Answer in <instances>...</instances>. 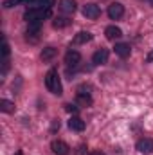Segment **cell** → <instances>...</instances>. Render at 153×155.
I'll use <instances>...</instances> for the list:
<instances>
[{
  "instance_id": "cell-1",
  "label": "cell",
  "mask_w": 153,
  "mask_h": 155,
  "mask_svg": "<svg viewBox=\"0 0 153 155\" xmlns=\"http://www.w3.org/2000/svg\"><path fill=\"white\" fill-rule=\"evenodd\" d=\"M45 87H47L49 92H52L56 96H61V81H60V76H58L56 69H50L45 74Z\"/></svg>"
},
{
  "instance_id": "cell-2",
  "label": "cell",
  "mask_w": 153,
  "mask_h": 155,
  "mask_svg": "<svg viewBox=\"0 0 153 155\" xmlns=\"http://www.w3.org/2000/svg\"><path fill=\"white\" fill-rule=\"evenodd\" d=\"M49 16H50V9H34V7L27 9L25 15H24V18L27 20V24H41Z\"/></svg>"
},
{
  "instance_id": "cell-3",
  "label": "cell",
  "mask_w": 153,
  "mask_h": 155,
  "mask_svg": "<svg viewBox=\"0 0 153 155\" xmlns=\"http://www.w3.org/2000/svg\"><path fill=\"white\" fill-rule=\"evenodd\" d=\"M99 15H101L99 5H96V4H85L83 5V16H86L90 20H96V18H99Z\"/></svg>"
},
{
  "instance_id": "cell-4",
  "label": "cell",
  "mask_w": 153,
  "mask_h": 155,
  "mask_svg": "<svg viewBox=\"0 0 153 155\" xmlns=\"http://www.w3.org/2000/svg\"><path fill=\"white\" fill-rule=\"evenodd\" d=\"M122 15H124V5L121 2H114V4L108 5V16L112 20H119Z\"/></svg>"
},
{
  "instance_id": "cell-5",
  "label": "cell",
  "mask_w": 153,
  "mask_h": 155,
  "mask_svg": "<svg viewBox=\"0 0 153 155\" xmlns=\"http://www.w3.org/2000/svg\"><path fill=\"white\" fill-rule=\"evenodd\" d=\"M50 150H52L56 155H69V152H70V146H69L67 143H63V141H52Z\"/></svg>"
},
{
  "instance_id": "cell-6",
  "label": "cell",
  "mask_w": 153,
  "mask_h": 155,
  "mask_svg": "<svg viewBox=\"0 0 153 155\" xmlns=\"http://www.w3.org/2000/svg\"><path fill=\"white\" fill-rule=\"evenodd\" d=\"M137 150L141 152V153H153V139H148V137H144V139H141V141H137Z\"/></svg>"
},
{
  "instance_id": "cell-7",
  "label": "cell",
  "mask_w": 153,
  "mask_h": 155,
  "mask_svg": "<svg viewBox=\"0 0 153 155\" xmlns=\"http://www.w3.org/2000/svg\"><path fill=\"white\" fill-rule=\"evenodd\" d=\"M79 61H81V54H79L77 51H69V52L65 54V63H67L69 67H77Z\"/></svg>"
},
{
  "instance_id": "cell-8",
  "label": "cell",
  "mask_w": 153,
  "mask_h": 155,
  "mask_svg": "<svg viewBox=\"0 0 153 155\" xmlns=\"http://www.w3.org/2000/svg\"><path fill=\"white\" fill-rule=\"evenodd\" d=\"M85 121L81 119V117H77V116H74V117H70L69 119V128L72 130V132H83L85 130Z\"/></svg>"
},
{
  "instance_id": "cell-9",
  "label": "cell",
  "mask_w": 153,
  "mask_h": 155,
  "mask_svg": "<svg viewBox=\"0 0 153 155\" xmlns=\"http://www.w3.org/2000/svg\"><path fill=\"white\" fill-rule=\"evenodd\" d=\"M92 61H94L96 65H103V63H106V61H108V51H106V49H99V51H96L94 56H92Z\"/></svg>"
},
{
  "instance_id": "cell-10",
  "label": "cell",
  "mask_w": 153,
  "mask_h": 155,
  "mask_svg": "<svg viewBox=\"0 0 153 155\" xmlns=\"http://www.w3.org/2000/svg\"><path fill=\"white\" fill-rule=\"evenodd\" d=\"M114 49H115V54H117L119 58H128L130 52H132V49H130L128 43H115Z\"/></svg>"
},
{
  "instance_id": "cell-11",
  "label": "cell",
  "mask_w": 153,
  "mask_h": 155,
  "mask_svg": "<svg viewBox=\"0 0 153 155\" xmlns=\"http://www.w3.org/2000/svg\"><path fill=\"white\" fill-rule=\"evenodd\" d=\"M60 9L67 15H72L76 11V0H61L60 2Z\"/></svg>"
},
{
  "instance_id": "cell-12",
  "label": "cell",
  "mask_w": 153,
  "mask_h": 155,
  "mask_svg": "<svg viewBox=\"0 0 153 155\" xmlns=\"http://www.w3.org/2000/svg\"><path fill=\"white\" fill-rule=\"evenodd\" d=\"M105 35H106L108 40H119L122 36V31H121L119 27H115V25H108V27L105 29Z\"/></svg>"
},
{
  "instance_id": "cell-13",
  "label": "cell",
  "mask_w": 153,
  "mask_h": 155,
  "mask_svg": "<svg viewBox=\"0 0 153 155\" xmlns=\"http://www.w3.org/2000/svg\"><path fill=\"white\" fill-rule=\"evenodd\" d=\"M54 0H29V5L34 9H50Z\"/></svg>"
},
{
  "instance_id": "cell-14",
  "label": "cell",
  "mask_w": 153,
  "mask_h": 155,
  "mask_svg": "<svg viewBox=\"0 0 153 155\" xmlns=\"http://www.w3.org/2000/svg\"><path fill=\"white\" fill-rule=\"evenodd\" d=\"M90 40H92V33L81 31V33H77L76 36H74V43H76V45H81V43H88Z\"/></svg>"
},
{
  "instance_id": "cell-15",
  "label": "cell",
  "mask_w": 153,
  "mask_h": 155,
  "mask_svg": "<svg viewBox=\"0 0 153 155\" xmlns=\"http://www.w3.org/2000/svg\"><path fill=\"white\" fill-rule=\"evenodd\" d=\"M76 101H77V105H81V107H88V105H92V96L86 94V92H77Z\"/></svg>"
},
{
  "instance_id": "cell-16",
  "label": "cell",
  "mask_w": 153,
  "mask_h": 155,
  "mask_svg": "<svg viewBox=\"0 0 153 155\" xmlns=\"http://www.w3.org/2000/svg\"><path fill=\"white\" fill-rule=\"evenodd\" d=\"M56 54H58V51H56L54 47H45V49L41 51V60H43V61H50V60H54Z\"/></svg>"
},
{
  "instance_id": "cell-17",
  "label": "cell",
  "mask_w": 153,
  "mask_h": 155,
  "mask_svg": "<svg viewBox=\"0 0 153 155\" xmlns=\"http://www.w3.org/2000/svg\"><path fill=\"white\" fill-rule=\"evenodd\" d=\"M0 110L5 112V114H13V112H15V103H11V101H7V99H2V101H0Z\"/></svg>"
},
{
  "instance_id": "cell-18",
  "label": "cell",
  "mask_w": 153,
  "mask_h": 155,
  "mask_svg": "<svg viewBox=\"0 0 153 155\" xmlns=\"http://www.w3.org/2000/svg\"><path fill=\"white\" fill-rule=\"evenodd\" d=\"M52 25H54V29H63V27L70 25V20H69V18H56V20L52 22Z\"/></svg>"
},
{
  "instance_id": "cell-19",
  "label": "cell",
  "mask_w": 153,
  "mask_h": 155,
  "mask_svg": "<svg viewBox=\"0 0 153 155\" xmlns=\"http://www.w3.org/2000/svg\"><path fill=\"white\" fill-rule=\"evenodd\" d=\"M22 2H29V0H5L4 2V7H15V5L22 4Z\"/></svg>"
},
{
  "instance_id": "cell-20",
  "label": "cell",
  "mask_w": 153,
  "mask_h": 155,
  "mask_svg": "<svg viewBox=\"0 0 153 155\" xmlns=\"http://www.w3.org/2000/svg\"><path fill=\"white\" fill-rule=\"evenodd\" d=\"M2 56H4V60H7V56H9V45H7V41H4V45H2Z\"/></svg>"
},
{
  "instance_id": "cell-21",
  "label": "cell",
  "mask_w": 153,
  "mask_h": 155,
  "mask_svg": "<svg viewBox=\"0 0 153 155\" xmlns=\"http://www.w3.org/2000/svg\"><path fill=\"white\" fill-rule=\"evenodd\" d=\"M65 108H67V112H72V114H77L79 112V108H77L76 105H65Z\"/></svg>"
},
{
  "instance_id": "cell-22",
  "label": "cell",
  "mask_w": 153,
  "mask_h": 155,
  "mask_svg": "<svg viewBox=\"0 0 153 155\" xmlns=\"http://www.w3.org/2000/svg\"><path fill=\"white\" fill-rule=\"evenodd\" d=\"M90 155H106V153L101 152V150H94V152H90Z\"/></svg>"
},
{
  "instance_id": "cell-23",
  "label": "cell",
  "mask_w": 153,
  "mask_h": 155,
  "mask_svg": "<svg viewBox=\"0 0 153 155\" xmlns=\"http://www.w3.org/2000/svg\"><path fill=\"white\" fill-rule=\"evenodd\" d=\"M146 60H148V61H153V51L148 54V58H146Z\"/></svg>"
},
{
  "instance_id": "cell-24",
  "label": "cell",
  "mask_w": 153,
  "mask_h": 155,
  "mask_svg": "<svg viewBox=\"0 0 153 155\" xmlns=\"http://www.w3.org/2000/svg\"><path fill=\"white\" fill-rule=\"evenodd\" d=\"M150 4H151V5H153V0H150Z\"/></svg>"
},
{
  "instance_id": "cell-25",
  "label": "cell",
  "mask_w": 153,
  "mask_h": 155,
  "mask_svg": "<svg viewBox=\"0 0 153 155\" xmlns=\"http://www.w3.org/2000/svg\"><path fill=\"white\" fill-rule=\"evenodd\" d=\"M16 155H22V153H20V152H18V153H16Z\"/></svg>"
}]
</instances>
